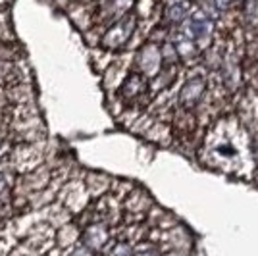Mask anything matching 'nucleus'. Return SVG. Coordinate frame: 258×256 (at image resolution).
Here are the masks:
<instances>
[{"label":"nucleus","mask_w":258,"mask_h":256,"mask_svg":"<svg viewBox=\"0 0 258 256\" xmlns=\"http://www.w3.org/2000/svg\"><path fill=\"white\" fill-rule=\"evenodd\" d=\"M205 91H206V79L205 77H193V79H189L181 89V95H179V102H181L183 108H195L199 102H201V98L205 96Z\"/></svg>","instance_id":"1"},{"label":"nucleus","mask_w":258,"mask_h":256,"mask_svg":"<svg viewBox=\"0 0 258 256\" xmlns=\"http://www.w3.org/2000/svg\"><path fill=\"white\" fill-rule=\"evenodd\" d=\"M133 25H135V22L129 20V18L121 20V22H119L116 27H112V31L104 37V44H108V46H123V44L129 41L131 33H133Z\"/></svg>","instance_id":"2"},{"label":"nucleus","mask_w":258,"mask_h":256,"mask_svg":"<svg viewBox=\"0 0 258 256\" xmlns=\"http://www.w3.org/2000/svg\"><path fill=\"white\" fill-rule=\"evenodd\" d=\"M252 149H254V160H256V164H258V141L252 143Z\"/></svg>","instance_id":"6"},{"label":"nucleus","mask_w":258,"mask_h":256,"mask_svg":"<svg viewBox=\"0 0 258 256\" xmlns=\"http://www.w3.org/2000/svg\"><path fill=\"white\" fill-rule=\"evenodd\" d=\"M170 18H172L173 22H181L183 18H185V8L179 6V4H175L170 8Z\"/></svg>","instance_id":"4"},{"label":"nucleus","mask_w":258,"mask_h":256,"mask_svg":"<svg viewBox=\"0 0 258 256\" xmlns=\"http://www.w3.org/2000/svg\"><path fill=\"white\" fill-rule=\"evenodd\" d=\"M212 33V25L208 22V18H203V16H197L191 22V35L197 43H203L210 37Z\"/></svg>","instance_id":"3"},{"label":"nucleus","mask_w":258,"mask_h":256,"mask_svg":"<svg viewBox=\"0 0 258 256\" xmlns=\"http://www.w3.org/2000/svg\"><path fill=\"white\" fill-rule=\"evenodd\" d=\"M231 2L233 0H216V6H218V10H227L231 6Z\"/></svg>","instance_id":"5"}]
</instances>
